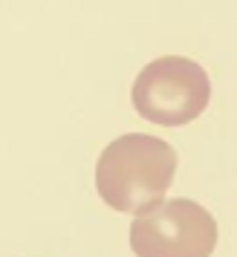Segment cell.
<instances>
[{
  "label": "cell",
  "instance_id": "3957f363",
  "mask_svg": "<svg viewBox=\"0 0 237 257\" xmlns=\"http://www.w3.org/2000/svg\"><path fill=\"white\" fill-rule=\"evenodd\" d=\"M131 248L136 257H211L217 220L194 199H162L156 208L133 217Z\"/></svg>",
  "mask_w": 237,
  "mask_h": 257
},
{
  "label": "cell",
  "instance_id": "7a4b0ae2",
  "mask_svg": "<svg viewBox=\"0 0 237 257\" xmlns=\"http://www.w3.org/2000/svg\"><path fill=\"white\" fill-rule=\"evenodd\" d=\"M136 113L162 127H182L200 116L211 101V78L197 61L162 55L145 64L131 90Z\"/></svg>",
  "mask_w": 237,
  "mask_h": 257
},
{
  "label": "cell",
  "instance_id": "6da1fadb",
  "mask_svg": "<svg viewBox=\"0 0 237 257\" xmlns=\"http://www.w3.org/2000/svg\"><path fill=\"white\" fill-rule=\"evenodd\" d=\"M177 174V151L159 136L125 133L95 162V191L110 208L139 217L156 208Z\"/></svg>",
  "mask_w": 237,
  "mask_h": 257
}]
</instances>
